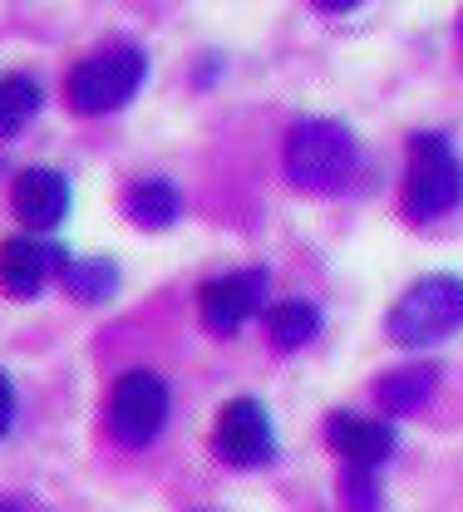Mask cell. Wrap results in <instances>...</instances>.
Listing matches in <instances>:
<instances>
[{
	"mask_svg": "<svg viewBox=\"0 0 463 512\" xmlns=\"http://www.w3.org/2000/svg\"><path fill=\"white\" fill-rule=\"evenodd\" d=\"M463 202V158L454 153L449 133H414L404 158L399 212L409 222H439Z\"/></svg>",
	"mask_w": 463,
	"mask_h": 512,
	"instance_id": "obj_1",
	"label": "cell"
},
{
	"mask_svg": "<svg viewBox=\"0 0 463 512\" xmlns=\"http://www.w3.org/2000/svg\"><path fill=\"white\" fill-rule=\"evenodd\" d=\"M281 163L301 192H340L360 168V143L335 119H301L286 133Z\"/></svg>",
	"mask_w": 463,
	"mask_h": 512,
	"instance_id": "obj_2",
	"label": "cell"
},
{
	"mask_svg": "<svg viewBox=\"0 0 463 512\" xmlns=\"http://www.w3.org/2000/svg\"><path fill=\"white\" fill-rule=\"evenodd\" d=\"M143 74H148V55L129 40H114V45H99L94 55H84L69 69L65 99L74 114L99 119V114H114V109L129 104L143 84Z\"/></svg>",
	"mask_w": 463,
	"mask_h": 512,
	"instance_id": "obj_3",
	"label": "cell"
},
{
	"mask_svg": "<svg viewBox=\"0 0 463 512\" xmlns=\"http://www.w3.org/2000/svg\"><path fill=\"white\" fill-rule=\"evenodd\" d=\"M459 325H463V276L434 271V276H419L395 301V311L385 316V335L395 345H404V350H424V345H439L444 335H454Z\"/></svg>",
	"mask_w": 463,
	"mask_h": 512,
	"instance_id": "obj_4",
	"label": "cell"
},
{
	"mask_svg": "<svg viewBox=\"0 0 463 512\" xmlns=\"http://www.w3.org/2000/svg\"><path fill=\"white\" fill-rule=\"evenodd\" d=\"M168 384L153 370H124L109 394V429L124 448H148L168 424Z\"/></svg>",
	"mask_w": 463,
	"mask_h": 512,
	"instance_id": "obj_5",
	"label": "cell"
},
{
	"mask_svg": "<svg viewBox=\"0 0 463 512\" xmlns=\"http://www.w3.org/2000/svg\"><path fill=\"white\" fill-rule=\"evenodd\" d=\"M212 448L232 468H262L276 458V429L257 399H232L212 424Z\"/></svg>",
	"mask_w": 463,
	"mask_h": 512,
	"instance_id": "obj_6",
	"label": "cell"
},
{
	"mask_svg": "<svg viewBox=\"0 0 463 512\" xmlns=\"http://www.w3.org/2000/svg\"><path fill=\"white\" fill-rule=\"evenodd\" d=\"M266 286H271V276H266L262 266L212 276V281L198 291L202 325H207V330H217V335H237L247 320L266 311Z\"/></svg>",
	"mask_w": 463,
	"mask_h": 512,
	"instance_id": "obj_7",
	"label": "cell"
},
{
	"mask_svg": "<svg viewBox=\"0 0 463 512\" xmlns=\"http://www.w3.org/2000/svg\"><path fill=\"white\" fill-rule=\"evenodd\" d=\"M326 444L345 468H385L395 458V424L340 409L326 419Z\"/></svg>",
	"mask_w": 463,
	"mask_h": 512,
	"instance_id": "obj_8",
	"label": "cell"
},
{
	"mask_svg": "<svg viewBox=\"0 0 463 512\" xmlns=\"http://www.w3.org/2000/svg\"><path fill=\"white\" fill-rule=\"evenodd\" d=\"M10 202H15V217H20L30 232H50V227H60V217L69 212L65 173H55V168H25V173L15 178Z\"/></svg>",
	"mask_w": 463,
	"mask_h": 512,
	"instance_id": "obj_9",
	"label": "cell"
},
{
	"mask_svg": "<svg viewBox=\"0 0 463 512\" xmlns=\"http://www.w3.org/2000/svg\"><path fill=\"white\" fill-rule=\"evenodd\" d=\"M50 266H65V252H60V247H45V242H35V237H10V242H0V286H5V296H15V301L40 296V286L50 281Z\"/></svg>",
	"mask_w": 463,
	"mask_h": 512,
	"instance_id": "obj_10",
	"label": "cell"
},
{
	"mask_svg": "<svg viewBox=\"0 0 463 512\" xmlns=\"http://www.w3.org/2000/svg\"><path fill=\"white\" fill-rule=\"evenodd\" d=\"M434 384H439L434 365H404V370H390L385 380H375V404L390 419H404V414L424 409V399L434 394Z\"/></svg>",
	"mask_w": 463,
	"mask_h": 512,
	"instance_id": "obj_11",
	"label": "cell"
},
{
	"mask_svg": "<svg viewBox=\"0 0 463 512\" xmlns=\"http://www.w3.org/2000/svg\"><path fill=\"white\" fill-rule=\"evenodd\" d=\"M321 330V311L306 296H281L266 306V335L276 340V350H301L311 345Z\"/></svg>",
	"mask_w": 463,
	"mask_h": 512,
	"instance_id": "obj_12",
	"label": "cell"
},
{
	"mask_svg": "<svg viewBox=\"0 0 463 512\" xmlns=\"http://www.w3.org/2000/svg\"><path fill=\"white\" fill-rule=\"evenodd\" d=\"M178 207H183V197H178V188L168 178H138L124 192V212H129L138 227H153V232L173 227L178 222Z\"/></svg>",
	"mask_w": 463,
	"mask_h": 512,
	"instance_id": "obj_13",
	"label": "cell"
},
{
	"mask_svg": "<svg viewBox=\"0 0 463 512\" xmlns=\"http://www.w3.org/2000/svg\"><path fill=\"white\" fill-rule=\"evenodd\" d=\"M60 281H65L69 296H79V301H104V296L119 286V271H114L104 256H89V261H69L65 256Z\"/></svg>",
	"mask_w": 463,
	"mask_h": 512,
	"instance_id": "obj_14",
	"label": "cell"
},
{
	"mask_svg": "<svg viewBox=\"0 0 463 512\" xmlns=\"http://www.w3.org/2000/svg\"><path fill=\"white\" fill-rule=\"evenodd\" d=\"M40 109V84L30 74H5L0 79V138L20 133V124Z\"/></svg>",
	"mask_w": 463,
	"mask_h": 512,
	"instance_id": "obj_15",
	"label": "cell"
},
{
	"mask_svg": "<svg viewBox=\"0 0 463 512\" xmlns=\"http://www.w3.org/2000/svg\"><path fill=\"white\" fill-rule=\"evenodd\" d=\"M340 503L350 512L380 508V468H345L340 473Z\"/></svg>",
	"mask_w": 463,
	"mask_h": 512,
	"instance_id": "obj_16",
	"label": "cell"
},
{
	"mask_svg": "<svg viewBox=\"0 0 463 512\" xmlns=\"http://www.w3.org/2000/svg\"><path fill=\"white\" fill-rule=\"evenodd\" d=\"M10 424H15V389H10L5 370H0V439L10 434Z\"/></svg>",
	"mask_w": 463,
	"mask_h": 512,
	"instance_id": "obj_17",
	"label": "cell"
},
{
	"mask_svg": "<svg viewBox=\"0 0 463 512\" xmlns=\"http://www.w3.org/2000/svg\"><path fill=\"white\" fill-rule=\"evenodd\" d=\"M316 10H326V15H345V10H355L360 0H311Z\"/></svg>",
	"mask_w": 463,
	"mask_h": 512,
	"instance_id": "obj_18",
	"label": "cell"
},
{
	"mask_svg": "<svg viewBox=\"0 0 463 512\" xmlns=\"http://www.w3.org/2000/svg\"><path fill=\"white\" fill-rule=\"evenodd\" d=\"M0 512H20V508H15V503H0Z\"/></svg>",
	"mask_w": 463,
	"mask_h": 512,
	"instance_id": "obj_19",
	"label": "cell"
},
{
	"mask_svg": "<svg viewBox=\"0 0 463 512\" xmlns=\"http://www.w3.org/2000/svg\"><path fill=\"white\" fill-rule=\"evenodd\" d=\"M459 40H463V15H459Z\"/></svg>",
	"mask_w": 463,
	"mask_h": 512,
	"instance_id": "obj_20",
	"label": "cell"
}]
</instances>
